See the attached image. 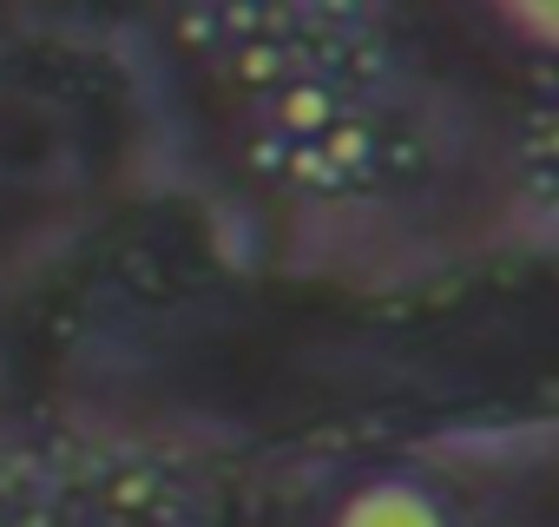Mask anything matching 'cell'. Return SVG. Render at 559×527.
<instances>
[{"label":"cell","mask_w":559,"mask_h":527,"mask_svg":"<svg viewBox=\"0 0 559 527\" xmlns=\"http://www.w3.org/2000/svg\"><path fill=\"white\" fill-rule=\"evenodd\" d=\"M330 527H454V514L441 507V494H428L408 475H382L369 488H356Z\"/></svg>","instance_id":"1"},{"label":"cell","mask_w":559,"mask_h":527,"mask_svg":"<svg viewBox=\"0 0 559 527\" xmlns=\"http://www.w3.org/2000/svg\"><path fill=\"white\" fill-rule=\"evenodd\" d=\"M493 8H500V21H507L520 40L552 47V34H559V0H493Z\"/></svg>","instance_id":"2"}]
</instances>
